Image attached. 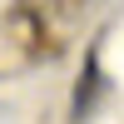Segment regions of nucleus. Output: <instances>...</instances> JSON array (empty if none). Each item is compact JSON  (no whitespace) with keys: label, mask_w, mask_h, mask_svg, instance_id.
<instances>
[{"label":"nucleus","mask_w":124,"mask_h":124,"mask_svg":"<svg viewBox=\"0 0 124 124\" xmlns=\"http://www.w3.org/2000/svg\"><path fill=\"white\" fill-rule=\"evenodd\" d=\"M94 94H99V70H94V60H89V75H79V94H75V119H85V114H89Z\"/></svg>","instance_id":"nucleus-1"}]
</instances>
